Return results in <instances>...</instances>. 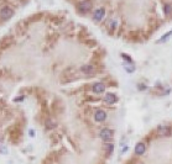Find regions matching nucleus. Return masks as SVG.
Returning a JSON list of instances; mask_svg holds the SVG:
<instances>
[{"instance_id":"nucleus-1","label":"nucleus","mask_w":172,"mask_h":164,"mask_svg":"<svg viewBox=\"0 0 172 164\" xmlns=\"http://www.w3.org/2000/svg\"><path fill=\"white\" fill-rule=\"evenodd\" d=\"M21 136H22V128L19 126H14L10 130V139L13 143H19L21 141Z\"/></svg>"},{"instance_id":"nucleus-2","label":"nucleus","mask_w":172,"mask_h":164,"mask_svg":"<svg viewBox=\"0 0 172 164\" xmlns=\"http://www.w3.org/2000/svg\"><path fill=\"white\" fill-rule=\"evenodd\" d=\"M92 6H93L92 0H82V1L78 3V5H77V10H78V13H81V14H87L88 11H91Z\"/></svg>"},{"instance_id":"nucleus-3","label":"nucleus","mask_w":172,"mask_h":164,"mask_svg":"<svg viewBox=\"0 0 172 164\" xmlns=\"http://www.w3.org/2000/svg\"><path fill=\"white\" fill-rule=\"evenodd\" d=\"M14 16V9H11L10 6H4L0 9V19L3 21H6V20L11 19Z\"/></svg>"},{"instance_id":"nucleus-4","label":"nucleus","mask_w":172,"mask_h":164,"mask_svg":"<svg viewBox=\"0 0 172 164\" xmlns=\"http://www.w3.org/2000/svg\"><path fill=\"white\" fill-rule=\"evenodd\" d=\"M99 136H100V138L103 139V141L109 142L110 139L113 138V136H114V131L110 130V128H103V130H100Z\"/></svg>"},{"instance_id":"nucleus-5","label":"nucleus","mask_w":172,"mask_h":164,"mask_svg":"<svg viewBox=\"0 0 172 164\" xmlns=\"http://www.w3.org/2000/svg\"><path fill=\"white\" fill-rule=\"evenodd\" d=\"M157 134L160 137H170L172 134V128L170 126H158Z\"/></svg>"},{"instance_id":"nucleus-6","label":"nucleus","mask_w":172,"mask_h":164,"mask_svg":"<svg viewBox=\"0 0 172 164\" xmlns=\"http://www.w3.org/2000/svg\"><path fill=\"white\" fill-rule=\"evenodd\" d=\"M104 16H105V9L104 7H98V9L94 10V13H93V19H94V21H102V20L104 19Z\"/></svg>"},{"instance_id":"nucleus-7","label":"nucleus","mask_w":172,"mask_h":164,"mask_svg":"<svg viewBox=\"0 0 172 164\" xmlns=\"http://www.w3.org/2000/svg\"><path fill=\"white\" fill-rule=\"evenodd\" d=\"M13 43V37L11 36H5L0 40V51H4L6 48L10 47V44Z\"/></svg>"},{"instance_id":"nucleus-8","label":"nucleus","mask_w":172,"mask_h":164,"mask_svg":"<svg viewBox=\"0 0 172 164\" xmlns=\"http://www.w3.org/2000/svg\"><path fill=\"white\" fill-rule=\"evenodd\" d=\"M81 72L83 73L84 75H92L95 73V68H94V65H92V64H85L81 68Z\"/></svg>"},{"instance_id":"nucleus-9","label":"nucleus","mask_w":172,"mask_h":164,"mask_svg":"<svg viewBox=\"0 0 172 164\" xmlns=\"http://www.w3.org/2000/svg\"><path fill=\"white\" fill-rule=\"evenodd\" d=\"M94 120L97 122H103L106 120V112L103 110H97L95 114H94Z\"/></svg>"},{"instance_id":"nucleus-10","label":"nucleus","mask_w":172,"mask_h":164,"mask_svg":"<svg viewBox=\"0 0 172 164\" xmlns=\"http://www.w3.org/2000/svg\"><path fill=\"white\" fill-rule=\"evenodd\" d=\"M104 100L106 104H109V105H113V104H115V102L118 101V96L115 95V94H113V93H108L105 95L104 97Z\"/></svg>"},{"instance_id":"nucleus-11","label":"nucleus","mask_w":172,"mask_h":164,"mask_svg":"<svg viewBox=\"0 0 172 164\" xmlns=\"http://www.w3.org/2000/svg\"><path fill=\"white\" fill-rule=\"evenodd\" d=\"M105 90V85L103 83H95L92 85V91L95 94H102Z\"/></svg>"},{"instance_id":"nucleus-12","label":"nucleus","mask_w":172,"mask_h":164,"mask_svg":"<svg viewBox=\"0 0 172 164\" xmlns=\"http://www.w3.org/2000/svg\"><path fill=\"white\" fill-rule=\"evenodd\" d=\"M145 151H146V146H145V143H142V142H139L136 146H135V153H136L137 155H142L145 153Z\"/></svg>"},{"instance_id":"nucleus-13","label":"nucleus","mask_w":172,"mask_h":164,"mask_svg":"<svg viewBox=\"0 0 172 164\" xmlns=\"http://www.w3.org/2000/svg\"><path fill=\"white\" fill-rule=\"evenodd\" d=\"M52 108H53V111H56L57 114H60V112H62L64 108H63V104L61 102L60 100H55V102H53V105H52Z\"/></svg>"},{"instance_id":"nucleus-14","label":"nucleus","mask_w":172,"mask_h":164,"mask_svg":"<svg viewBox=\"0 0 172 164\" xmlns=\"http://www.w3.org/2000/svg\"><path fill=\"white\" fill-rule=\"evenodd\" d=\"M45 126H46L47 130H53L57 127V122L53 120V118L48 117V118H46V121H45Z\"/></svg>"},{"instance_id":"nucleus-15","label":"nucleus","mask_w":172,"mask_h":164,"mask_svg":"<svg viewBox=\"0 0 172 164\" xmlns=\"http://www.w3.org/2000/svg\"><path fill=\"white\" fill-rule=\"evenodd\" d=\"M104 149H105V154H106V155H110V154L113 153V151H114V146H113V143H105Z\"/></svg>"},{"instance_id":"nucleus-16","label":"nucleus","mask_w":172,"mask_h":164,"mask_svg":"<svg viewBox=\"0 0 172 164\" xmlns=\"http://www.w3.org/2000/svg\"><path fill=\"white\" fill-rule=\"evenodd\" d=\"M163 13H165L166 16H170L172 14V5L171 4H165V5H163Z\"/></svg>"},{"instance_id":"nucleus-17","label":"nucleus","mask_w":172,"mask_h":164,"mask_svg":"<svg viewBox=\"0 0 172 164\" xmlns=\"http://www.w3.org/2000/svg\"><path fill=\"white\" fill-rule=\"evenodd\" d=\"M170 36H172V31H169V32H167V34H166L165 36H162V37H161V40H158V41H157V43L165 42V41H167V40H169V37H170Z\"/></svg>"},{"instance_id":"nucleus-18","label":"nucleus","mask_w":172,"mask_h":164,"mask_svg":"<svg viewBox=\"0 0 172 164\" xmlns=\"http://www.w3.org/2000/svg\"><path fill=\"white\" fill-rule=\"evenodd\" d=\"M121 58L124 59V60H126V62H129V63H133V59H131V57H130L129 54H126V53H121Z\"/></svg>"},{"instance_id":"nucleus-19","label":"nucleus","mask_w":172,"mask_h":164,"mask_svg":"<svg viewBox=\"0 0 172 164\" xmlns=\"http://www.w3.org/2000/svg\"><path fill=\"white\" fill-rule=\"evenodd\" d=\"M125 71L128 73H133L135 71V67L134 65H125Z\"/></svg>"},{"instance_id":"nucleus-20","label":"nucleus","mask_w":172,"mask_h":164,"mask_svg":"<svg viewBox=\"0 0 172 164\" xmlns=\"http://www.w3.org/2000/svg\"><path fill=\"white\" fill-rule=\"evenodd\" d=\"M137 87H139V90H146V89H147L146 85H144V84H139Z\"/></svg>"},{"instance_id":"nucleus-21","label":"nucleus","mask_w":172,"mask_h":164,"mask_svg":"<svg viewBox=\"0 0 172 164\" xmlns=\"http://www.w3.org/2000/svg\"><path fill=\"white\" fill-rule=\"evenodd\" d=\"M0 74H1V72H0Z\"/></svg>"}]
</instances>
